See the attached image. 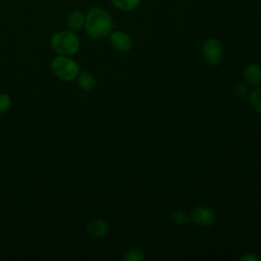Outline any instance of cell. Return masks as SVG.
Listing matches in <instances>:
<instances>
[{
  "label": "cell",
  "mask_w": 261,
  "mask_h": 261,
  "mask_svg": "<svg viewBox=\"0 0 261 261\" xmlns=\"http://www.w3.org/2000/svg\"><path fill=\"white\" fill-rule=\"evenodd\" d=\"M114 22L110 13L100 6H93L86 12L85 31L87 35L95 40H102L113 31Z\"/></svg>",
  "instance_id": "6da1fadb"
},
{
  "label": "cell",
  "mask_w": 261,
  "mask_h": 261,
  "mask_svg": "<svg viewBox=\"0 0 261 261\" xmlns=\"http://www.w3.org/2000/svg\"><path fill=\"white\" fill-rule=\"evenodd\" d=\"M50 47L56 55L73 56L81 48V41L77 35L70 30L56 32L50 38Z\"/></svg>",
  "instance_id": "7a4b0ae2"
},
{
  "label": "cell",
  "mask_w": 261,
  "mask_h": 261,
  "mask_svg": "<svg viewBox=\"0 0 261 261\" xmlns=\"http://www.w3.org/2000/svg\"><path fill=\"white\" fill-rule=\"evenodd\" d=\"M51 69L55 76L63 82H71L81 72L79 63L71 56L56 55L51 60Z\"/></svg>",
  "instance_id": "3957f363"
},
{
  "label": "cell",
  "mask_w": 261,
  "mask_h": 261,
  "mask_svg": "<svg viewBox=\"0 0 261 261\" xmlns=\"http://www.w3.org/2000/svg\"><path fill=\"white\" fill-rule=\"evenodd\" d=\"M202 55L210 65H219L224 58V49L221 42L215 38H208L202 43Z\"/></svg>",
  "instance_id": "277c9868"
},
{
  "label": "cell",
  "mask_w": 261,
  "mask_h": 261,
  "mask_svg": "<svg viewBox=\"0 0 261 261\" xmlns=\"http://www.w3.org/2000/svg\"><path fill=\"white\" fill-rule=\"evenodd\" d=\"M191 220L200 226L212 225L216 220L215 211L208 206H196L190 215Z\"/></svg>",
  "instance_id": "5b68a950"
},
{
  "label": "cell",
  "mask_w": 261,
  "mask_h": 261,
  "mask_svg": "<svg viewBox=\"0 0 261 261\" xmlns=\"http://www.w3.org/2000/svg\"><path fill=\"white\" fill-rule=\"evenodd\" d=\"M108 37H109V42L111 46L120 53H126L133 47L132 38L124 31L113 30Z\"/></svg>",
  "instance_id": "8992f818"
},
{
  "label": "cell",
  "mask_w": 261,
  "mask_h": 261,
  "mask_svg": "<svg viewBox=\"0 0 261 261\" xmlns=\"http://www.w3.org/2000/svg\"><path fill=\"white\" fill-rule=\"evenodd\" d=\"M87 233L94 239L104 238L109 232V224L101 218H94L87 223Z\"/></svg>",
  "instance_id": "52a82bcc"
},
{
  "label": "cell",
  "mask_w": 261,
  "mask_h": 261,
  "mask_svg": "<svg viewBox=\"0 0 261 261\" xmlns=\"http://www.w3.org/2000/svg\"><path fill=\"white\" fill-rule=\"evenodd\" d=\"M86 20V13L80 9L71 10L66 17V25L68 30L76 33L84 29Z\"/></svg>",
  "instance_id": "ba28073f"
},
{
  "label": "cell",
  "mask_w": 261,
  "mask_h": 261,
  "mask_svg": "<svg viewBox=\"0 0 261 261\" xmlns=\"http://www.w3.org/2000/svg\"><path fill=\"white\" fill-rule=\"evenodd\" d=\"M243 76L249 86L257 87L261 84V67L255 63H251L245 67Z\"/></svg>",
  "instance_id": "9c48e42d"
},
{
  "label": "cell",
  "mask_w": 261,
  "mask_h": 261,
  "mask_svg": "<svg viewBox=\"0 0 261 261\" xmlns=\"http://www.w3.org/2000/svg\"><path fill=\"white\" fill-rule=\"evenodd\" d=\"M76 83L77 86L81 90L85 91V92H90L92 91L95 87H96V77L94 76L93 73H91L90 71H81L79 73V75L76 76Z\"/></svg>",
  "instance_id": "30bf717a"
},
{
  "label": "cell",
  "mask_w": 261,
  "mask_h": 261,
  "mask_svg": "<svg viewBox=\"0 0 261 261\" xmlns=\"http://www.w3.org/2000/svg\"><path fill=\"white\" fill-rule=\"evenodd\" d=\"M110 2L118 10L129 12L137 9L142 0H110Z\"/></svg>",
  "instance_id": "8fae6325"
},
{
  "label": "cell",
  "mask_w": 261,
  "mask_h": 261,
  "mask_svg": "<svg viewBox=\"0 0 261 261\" xmlns=\"http://www.w3.org/2000/svg\"><path fill=\"white\" fill-rule=\"evenodd\" d=\"M249 102L252 108L261 114V89L253 90L249 95Z\"/></svg>",
  "instance_id": "7c38bea8"
},
{
  "label": "cell",
  "mask_w": 261,
  "mask_h": 261,
  "mask_svg": "<svg viewBox=\"0 0 261 261\" xmlns=\"http://www.w3.org/2000/svg\"><path fill=\"white\" fill-rule=\"evenodd\" d=\"M144 252L139 248H132L128 251H126L123 255L124 261H142L144 260Z\"/></svg>",
  "instance_id": "4fadbf2b"
},
{
  "label": "cell",
  "mask_w": 261,
  "mask_h": 261,
  "mask_svg": "<svg viewBox=\"0 0 261 261\" xmlns=\"http://www.w3.org/2000/svg\"><path fill=\"white\" fill-rule=\"evenodd\" d=\"M12 105L11 97L8 94L0 93V114L7 112Z\"/></svg>",
  "instance_id": "5bb4252c"
},
{
  "label": "cell",
  "mask_w": 261,
  "mask_h": 261,
  "mask_svg": "<svg viewBox=\"0 0 261 261\" xmlns=\"http://www.w3.org/2000/svg\"><path fill=\"white\" fill-rule=\"evenodd\" d=\"M172 220L174 223H176L178 225H182V224H186L189 222L190 216L185 211L177 210L172 213Z\"/></svg>",
  "instance_id": "9a60e30c"
},
{
  "label": "cell",
  "mask_w": 261,
  "mask_h": 261,
  "mask_svg": "<svg viewBox=\"0 0 261 261\" xmlns=\"http://www.w3.org/2000/svg\"><path fill=\"white\" fill-rule=\"evenodd\" d=\"M240 261H258L259 257L255 253H246L239 259Z\"/></svg>",
  "instance_id": "2e32d148"
}]
</instances>
